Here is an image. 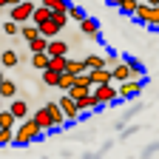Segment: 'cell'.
<instances>
[{"label":"cell","mask_w":159,"mask_h":159,"mask_svg":"<svg viewBox=\"0 0 159 159\" xmlns=\"http://www.w3.org/2000/svg\"><path fill=\"white\" fill-rule=\"evenodd\" d=\"M43 136V128H40L37 122H34V116H29V119H23V122L17 125V131H14V145H31V142H37V139Z\"/></svg>","instance_id":"6da1fadb"},{"label":"cell","mask_w":159,"mask_h":159,"mask_svg":"<svg viewBox=\"0 0 159 159\" xmlns=\"http://www.w3.org/2000/svg\"><path fill=\"white\" fill-rule=\"evenodd\" d=\"M34 9H37L34 0H23V3H17V6L9 9V20H14V23H20V26H23V23H31Z\"/></svg>","instance_id":"7a4b0ae2"},{"label":"cell","mask_w":159,"mask_h":159,"mask_svg":"<svg viewBox=\"0 0 159 159\" xmlns=\"http://www.w3.org/2000/svg\"><path fill=\"white\" fill-rule=\"evenodd\" d=\"M94 97L99 99V105H111L119 99V88L116 83H105V85H94Z\"/></svg>","instance_id":"3957f363"},{"label":"cell","mask_w":159,"mask_h":159,"mask_svg":"<svg viewBox=\"0 0 159 159\" xmlns=\"http://www.w3.org/2000/svg\"><path fill=\"white\" fill-rule=\"evenodd\" d=\"M60 102V108H63V114H66V119L68 122H77V119H83V111H80V105H77V99L71 97V94H63L57 99Z\"/></svg>","instance_id":"277c9868"},{"label":"cell","mask_w":159,"mask_h":159,"mask_svg":"<svg viewBox=\"0 0 159 159\" xmlns=\"http://www.w3.org/2000/svg\"><path fill=\"white\" fill-rule=\"evenodd\" d=\"M116 88H119V99H136L142 94V80H125Z\"/></svg>","instance_id":"5b68a950"},{"label":"cell","mask_w":159,"mask_h":159,"mask_svg":"<svg viewBox=\"0 0 159 159\" xmlns=\"http://www.w3.org/2000/svg\"><path fill=\"white\" fill-rule=\"evenodd\" d=\"M111 71H114V83H116V85L125 83V80H134V71H131V63H128V60H119Z\"/></svg>","instance_id":"8992f818"},{"label":"cell","mask_w":159,"mask_h":159,"mask_svg":"<svg viewBox=\"0 0 159 159\" xmlns=\"http://www.w3.org/2000/svg\"><path fill=\"white\" fill-rule=\"evenodd\" d=\"M46 108H48V114H51V125H54V131L63 128V125H68V119H66L63 108H60V102H46Z\"/></svg>","instance_id":"52a82bcc"},{"label":"cell","mask_w":159,"mask_h":159,"mask_svg":"<svg viewBox=\"0 0 159 159\" xmlns=\"http://www.w3.org/2000/svg\"><path fill=\"white\" fill-rule=\"evenodd\" d=\"M80 26V31H83V37H88V40H99V23L94 17H85L83 23H77Z\"/></svg>","instance_id":"ba28073f"},{"label":"cell","mask_w":159,"mask_h":159,"mask_svg":"<svg viewBox=\"0 0 159 159\" xmlns=\"http://www.w3.org/2000/svg\"><path fill=\"white\" fill-rule=\"evenodd\" d=\"M54 20V11L48 9V6H40L37 3V9H34V14H31V23L34 26H46V23H51Z\"/></svg>","instance_id":"9c48e42d"},{"label":"cell","mask_w":159,"mask_h":159,"mask_svg":"<svg viewBox=\"0 0 159 159\" xmlns=\"http://www.w3.org/2000/svg\"><path fill=\"white\" fill-rule=\"evenodd\" d=\"M91 83L94 85H105V83H114V71L105 66V68H94L91 71Z\"/></svg>","instance_id":"30bf717a"},{"label":"cell","mask_w":159,"mask_h":159,"mask_svg":"<svg viewBox=\"0 0 159 159\" xmlns=\"http://www.w3.org/2000/svg\"><path fill=\"white\" fill-rule=\"evenodd\" d=\"M31 116H34V122L43 128V131H54V125H51V114H48V108H46V105H43V108H37Z\"/></svg>","instance_id":"8fae6325"},{"label":"cell","mask_w":159,"mask_h":159,"mask_svg":"<svg viewBox=\"0 0 159 159\" xmlns=\"http://www.w3.org/2000/svg\"><path fill=\"white\" fill-rule=\"evenodd\" d=\"M48 57H68V43L60 37L48 40Z\"/></svg>","instance_id":"7c38bea8"},{"label":"cell","mask_w":159,"mask_h":159,"mask_svg":"<svg viewBox=\"0 0 159 159\" xmlns=\"http://www.w3.org/2000/svg\"><path fill=\"white\" fill-rule=\"evenodd\" d=\"M9 111L20 119V122H23V119H29V102H26V99H11V105H9Z\"/></svg>","instance_id":"4fadbf2b"},{"label":"cell","mask_w":159,"mask_h":159,"mask_svg":"<svg viewBox=\"0 0 159 159\" xmlns=\"http://www.w3.org/2000/svg\"><path fill=\"white\" fill-rule=\"evenodd\" d=\"M37 3L40 6H48L54 14H68V6H71L68 0H37Z\"/></svg>","instance_id":"5bb4252c"},{"label":"cell","mask_w":159,"mask_h":159,"mask_svg":"<svg viewBox=\"0 0 159 159\" xmlns=\"http://www.w3.org/2000/svg\"><path fill=\"white\" fill-rule=\"evenodd\" d=\"M17 63H20V54L14 48H6L3 54H0V66H3V68H14Z\"/></svg>","instance_id":"9a60e30c"},{"label":"cell","mask_w":159,"mask_h":159,"mask_svg":"<svg viewBox=\"0 0 159 159\" xmlns=\"http://www.w3.org/2000/svg\"><path fill=\"white\" fill-rule=\"evenodd\" d=\"M20 37H23L26 43L37 40V37H40V26H34V23H23V26H20Z\"/></svg>","instance_id":"2e32d148"},{"label":"cell","mask_w":159,"mask_h":159,"mask_svg":"<svg viewBox=\"0 0 159 159\" xmlns=\"http://www.w3.org/2000/svg\"><path fill=\"white\" fill-rule=\"evenodd\" d=\"M48 63H51L48 51H37V54H31V66H34L37 71H46V68H48Z\"/></svg>","instance_id":"e0dca14e"},{"label":"cell","mask_w":159,"mask_h":159,"mask_svg":"<svg viewBox=\"0 0 159 159\" xmlns=\"http://www.w3.org/2000/svg\"><path fill=\"white\" fill-rule=\"evenodd\" d=\"M85 66H88V71H94V68H105L108 60H105L102 54H88V57H85Z\"/></svg>","instance_id":"ac0fdd59"},{"label":"cell","mask_w":159,"mask_h":159,"mask_svg":"<svg viewBox=\"0 0 159 159\" xmlns=\"http://www.w3.org/2000/svg\"><path fill=\"white\" fill-rule=\"evenodd\" d=\"M0 97L3 99H14L17 97V85L11 83V80H3V83H0Z\"/></svg>","instance_id":"d6986e66"},{"label":"cell","mask_w":159,"mask_h":159,"mask_svg":"<svg viewBox=\"0 0 159 159\" xmlns=\"http://www.w3.org/2000/svg\"><path fill=\"white\" fill-rule=\"evenodd\" d=\"M17 122H20V119H17L9 108H3V111H0V128H14Z\"/></svg>","instance_id":"ffe728a7"},{"label":"cell","mask_w":159,"mask_h":159,"mask_svg":"<svg viewBox=\"0 0 159 159\" xmlns=\"http://www.w3.org/2000/svg\"><path fill=\"white\" fill-rule=\"evenodd\" d=\"M43 85H48V88H57V85H60V71H51V68H46V71H43Z\"/></svg>","instance_id":"44dd1931"},{"label":"cell","mask_w":159,"mask_h":159,"mask_svg":"<svg viewBox=\"0 0 159 159\" xmlns=\"http://www.w3.org/2000/svg\"><path fill=\"white\" fill-rule=\"evenodd\" d=\"M29 51H31V54H37V51H48V37L40 34L37 40H31V43H29Z\"/></svg>","instance_id":"7402d4cb"},{"label":"cell","mask_w":159,"mask_h":159,"mask_svg":"<svg viewBox=\"0 0 159 159\" xmlns=\"http://www.w3.org/2000/svg\"><path fill=\"white\" fill-rule=\"evenodd\" d=\"M74 83H77V77L68 74V71H63V74H60V85H57V88H60V91H71Z\"/></svg>","instance_id":"603a6c76"},{"label":"cell","mask_w":159,"mask_h":159,"mask_svg":"<svg viewBox=\"0 0 159 159\" xmlns=\"http://www.w3.org/2000/svg\"><path fill=\"white\" fill-rule=\"evenodd\" d=\"M85 17H88V14H85L83 6H68V20H71V23H83Z\"/></svg>","instance_id":"cb8c5ba5"},{"label":"cell","mask_w":159,"mask_h":159,"mask_svg":"<svg viewBox=\"0 0 159 159\" xmlns=\"http://www.w3.org/2000/svg\"><path fill=\"white\" fill-rule=\"evenodd\" d=\"M148 17H151V3H139V9H136L134 20H139L142 26H148Z\"/></svg>","instance_id":"d4e9b609"},{"label":"cell","mask_w":159,"mask_h":159,"mask_svg":"<svg viewBox=\"0 0 159 159\" xmlns=\"http://www.w3.org/2000/svg\"><path fill=\"white\" fill-rule=\"evenodd\" d=\"M48 68L51 71H68V57H51V63H48Z\"/></svg>","instance_id":"484cf974"},{"label":"cell","mask_w":159,"mask_h":159,"mask_svg":"<svg viewBox=\"0 0 159 159\" xmlns=\"http://www.w3.org/2000/svg\"><path fill=\"white\" fill-rule=\"evenodd\" d=\"M83 71H88V66H85V60H68V74H83Z\"/></svg>","instance_id":"4316f807"},{"label":"cell","mask_w":159,"mask_h":159,"mask_svg":"<svg viewBox=\"0 0 159 159\" xmlns=\"http://www.w3.org/2000/svg\"><path fill=\"white\" fill-rule=\"evenodd\" d=\"M77 88H94V83H91V71H83V74H77V83H74Z\"/></svg>","instance_id":"83f0119b"},{"label":"cell","mask_w":159,"mask_h":159,"mask_svg":"<svg viewBox=\"0 0 159 159\" xmlns=\"http://www.w3.org/2000/svg\"><path fill=\"white\" fill-rule=\"evenodd\" d=\"M136 9H139V0H122V6H119V11L122 14H136Z\"/></svg>","instance_id":"f1b7e54d"},{"label":"cell","mask_w":159,"mask_h":159,"mask_svg":"<svg viewBox=\"0 0 159 159\" xmlns=\"http://www.w3.org/2000/svg\"><path fill=\"white\" fill-rule=\"evenodd\" d=\"M3 34L17 37V34H20V23H14V20H6V23H3Z\"/></svg>","instance_id":"f546056e"},{"label":"cell","mask_w":159,"mask_h":159,"mask_svg":"<svg viewBox=\"0 0 159 159\" xmlns=\"http://www.w3.org/2000/svg\"><path fill=\"white\" fill-rule=\"evenodd\" d=\"M128 63H131L134 80H142V77H145V68H142V63H139V60H128Z\"/></svg>","instance_id":"4dcf8cb0"},{"label":"cell","mask_w":159,"mask_h":159,"mask_svg":"<svg viewBox=\"0 0 159 159\" xmlns=\"http://www.w3.org/2000/svg\"><path fill=\"white\" fill-rule=\"evenodd\" d=\"M148 26L159 29V6H151V17H148Z\"/></svg>","instance_id":"1f68e13d"},{"label":"cell","mask_w":159,"mask_h":159,"mask_svg":"<svg viewBox=\"0 0 159 159\" xmlns=\"http://www.w3.org/2000/svg\"><path fill=\"white\" fill-rule=\"evenodd\" d=\"M105 3H108V6H116V9H119V6H122V0H105Z\"/></svg>","instance_id":"d6a6232c"},{"label":"cell","mask_w":159,"mask_h":159,"mask_svg":"<svg viewBox=\"0 0 159 159\" xmlns=\"http://www.w3.org/2000/svg\"><path fill=\"white\" fill-rule=\"evenodd\" d=\"M3 9H9V0H0V11H3Z\"/></svg>","instance_id":"836d02e7"},{"label":"cell","mask_w":159,"mask_h":159,"mask_svg":"<svg viewBox=\"0 0 159 159\" xmlns=\"http://www.w3.org/2000/svg\"><path fill=\"white\" fill-rule=\"evenodd\" d=\"M17 3H23V0H9V9H11V6H17Z\"/></svg>","instance_id":"e575fe53"},{"label":"cell","mask_w":159,"mask_h":159,"mask_svg":"<svg viewBox=\"0 0 159 159\" xmlns=\"http://www.w3.org/2000/svg\"><path fill=\"white\" fill-rule=\"evenodd\" d=\"M145 3H151V6H159V0H145Z\"/></svg>","instance_id":"d590c367"},{"label":"cell","mask_w":159,"mask_h":159,"mask_svg":"<svg viewBox=\"0 0 159 159\" xmlns=\"http://www.w3.org/2000/svg\"><path fill=\"white\" fill-rule=\"evenodd\" d=\"M3 80H6V71H0V83H3Z\"/></svg>","instance_id":"8d00e7d4"},{"label":"cell","mask_w":159,"mask_h":159,"mask_svg":"<svg viewBox=\"0 0 159 159\" xmlns=\"http://www.w3.org/2000/svg\"><path fill=\"white\" fill-rule=\"evenodd\" d=\"M0 111H3V97H0Z\"/></svg>","instance_id":"74e56055"},{"label":"cell","mask_w":159,"mask_h":159,"mask_svg":"<svg viewBox=\"0 0 159 159\" xmlns=\"http://www.w3.org/2000/svg\"><path fill=\"white\" fill-rule=\"evenodd\" d=\"M0 131H3V128H0Z\"/></svg>","instance_id":"f35d334b"}]
</instances>
